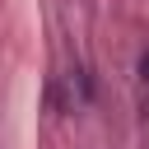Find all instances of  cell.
Segmentation results:
<instances>
[{"mask_svg":"<svg viewBox=\"0 0 149 149\" xmlns=\"http://www.w3.org/2000/svg\"><path fill=\"white\" fill-rule=\"evenodd\" d=\"M140 70H144V84H149V51L140 56Z\"/></svg>","mask_w":149,"mask_h":149,"instance_id":"6da1fadb","label":"cell"}]
</instances>
